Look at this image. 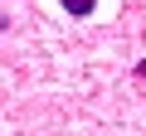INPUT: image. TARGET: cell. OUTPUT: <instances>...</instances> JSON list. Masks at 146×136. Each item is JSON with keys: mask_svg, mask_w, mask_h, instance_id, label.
Segmentation results:
<instances>
[{"mask_svg": "<svg viewBox=\"0 0 146 136\" xmlns=\"http://www.w3.org/2000/svg\"><path fill=\"white\" fill-rule=\"evenodd\" d=\"M136 78H141V83H146V58H141V63H136Z\"/></svg>", "mask_w": 146, "mask_h": 136, "instance_id": "7a4b0ae2", "label": "cell"}, {"mask_svg": "<svg viewBox=\"0 0 146 136\" xmlns=\"http://www.w3.org/2000/svg\"><path fill=\"white\" fill-rule=\"evenodd\" d=\"M5 24H10V15H5V10H0V34H5Z\"/></svg>", "mask_w": 146, "mask_h": 136, "instance_id": "3957f363", "label": "cell"}, {"mask_svg": "<svg viewBox=\"0 0 146 136\" xmlns=\"http://www.w3.org/2000/svg\"><path fill=\"white\" fill-rule=\"evenodd\" d=\"M58 5H63V10L73 15V20H88V15L98 10V0H58Z\"/></svg>", "mask_w": 146, "mask_h": 136, "instance_id": "6da1fadb", "label": "cell"}]
</instances>
